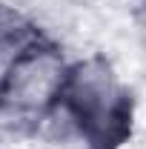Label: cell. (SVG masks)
<instances>
[{
    "label": "cell",
    "mask_w": 146,
    "mask_h": 149,
    "mask_svg": "<svg viewBox=\"0 0 146 149\" xmlns=\"http://www.w3.org/2000/svg\"><path fill=\"white\" fill-rule=\"evenodd\" d=\"M60 112L83 149H123L135 132V95L103 55L69 63Z\"/></svg>",
    "instance_id": "1"
},
{
    "label": "cell",
    "mask_w": 146,
    "mask_h": 149,
    "mask_svg": "<svg viewBox=\"0 0 146 149\" xmlns=\"http://www.w3.org/2000/svg\"><path fill=\"white\" fill-rule=\"evenodd\" d=\"M0 63V115L43 120L52 112H60V95L72 60H66L55 37L37 32Z\"/></svg>",
    "instance_id": "2"
},
{
    "label": "cell",
    "mask_w": 146,
    "mask_h": 149,
    "mask_svg": "<svg viewBox=\"0 0 146 149\" xmlns=\"http://www.w3.org/2000/svg\"><path fill=\"white\" fill-rule=\"evenodd\" d=\"M40 29L35 26V20L29 17L23 9H17L9 0H0V60L9 57L17 46H23Z\"/></svg>",
    "instance_id": "3"
}]
</instances>
